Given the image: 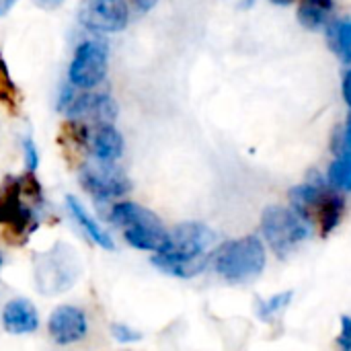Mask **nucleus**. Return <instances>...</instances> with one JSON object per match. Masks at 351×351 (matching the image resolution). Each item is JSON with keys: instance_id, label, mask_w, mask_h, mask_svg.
Segmentation results:
<instances>
[{"instance_id": "nucleus-1", "label": "nucleus", "mask_w": 351, "mask_h": 351, "mask_svg": "<svg viewBox=\"0 0 351 351\" xmlns=\"http://www.w3.org/2000/svg\"><path fill=\"white\" fill-rule=\"evenodd\" d=\"M216 232L204 222H183L169 232L162 253L152 257V265L173 278L189 280L199 276L212 261Z\"/></svg>"}, {"instance_id": "nucleus-2", "label": "nucleus", "mask_w": 351, "mask_h": 351, "mask_svg": "<svg viewBox=\"0 0 351 351\" xmlns=\"http://www.w3.org/2000/svg\"><path fill=\"white\" fill-rule=\"evenodd\" d=\"M43 204V191L33 173L23 177H6L0 185V222L6 224L14 237L27 239L37 230Z\"/></svg>"}, {"instance_id": "nucleus-3", "label": "nucleus", "mask_w": 351, "mask_h": 351, "mask_svg": "<svg viewBox=\"0 0 351 351\" xmlns=\"http://www.w3.org/2000/svg\"><path fill=\"white\" fill-rule=\"evenodd\" d=\"M216 274L228 284H249L257 280L267 263V251L259 237L247 234L243 239L220 245L210 261Z\"/></svg>"}, {"instance_id": "nucleus-4", "label": "nucleus", "mask_w": 351, "mask_h": 351, "mask_svg": "<svg viewBox=\"0 0 351 351\" xmlns=\"http://www.w3.org/2000/svg\"><path fill=\"white\" fill-rule=\"evenodd\" d=\"M290 202V208L308 224L317 222L325 237L339 226L346 212V199L341 191L333 189L329 183L323 181H306L302 185L292 187Z\"/></svg>"}, {"instance_id": "nucleus-5", "label": "nucleus", "mask_w": 351, "mask_h": 351, "mask_svg": "<svg viewBox=\"0 0 351 351\" xmlns=\"http://www.w3.org/2000/svg\"><path fill=\"white\" fill-rule=\"evenodd\" d=\"M109 218L123 230V239L130 247L148 253H162L167 249L169 230L148 208L134 202H119L113 204Z\"/></svg>"}, {"instance_id": "nucleus-6", "label": "nucleus", "mask_w": 351, "mask_h": 351, "mask_svg": "<svg viewBox=\"0 0 351 351\" xmlns=\"http://www.w3.org/2000/svg\"><path fill=\"white\" fill-rule=\"evenodd\" d=\"M82 274L76 251L66 243H56L51 249L37 253L33 259V282L39 294L56 296L70 290Z\"/></svg>"}, {"instance_id": "nucleus-7", "label": "nucleus", "mask_w": 351, "mask_h": 351, "mask_svg": "<svg viewBox=\"0 0 351 351\" xmlns=\"http://www.w3.org/2000/svg\"><path fill=\"white\" fill-rule=\"evenodd\" d=\"M158 0H82L78 21L95 33H121L134 16L154 8Z\"/></svg>"}, {"instance_id": "nucleus-8", "label": "nucleus", "mask_w": 351, "mask_h": 351, "mask_svg": "<svg viewBox=\"0 0 351 351\" xmlns=\"http://www.w3.org/2000/svg\"><path fill=\"white\" fill-rule=\"evenodd\" d=\"M261 234L267 247L286 259L311 237V224L298 216L290 206H269L261 216Z\"/></svg>"}, {"instance_id": "nucleus-9", "label": "nucleus", "mask_w": 351, "mask_h": 351, "mask_svg": "<svg viewBox=\"0 0 351 351\" xmlns=\"http://www.w3.org/2000/svg\"><path fill=\"white\" fill-rule=\"evenodd\" d=\"M60 111L72 121L84 125H103L113 123L117 117V105L109 95L97 93H72L66 90L60 99Z\"/></svg>"}, {"instance_id": "nucleus-10", "label": "nucleus", "mask_w": 351, "mask_h": 351, "mask_svg": "<svg viewBox=\"0 0 351 351\" xmlns=\"http://www.w3.org/2000/svg\"><path fill=\"white\" fill-rule=\"evenodd\" d=\"M78 179L84 191H88L95 199H101V202L117 199L132 189V183L125 171L119 169L115 162L88 160L82 165Z\"/></svg>"}, {"instance_id": "nucleus-11", "label": "nucleus", "mask_w": 351, "mask_h": 351, "mask_svg": "<svg viewBox=\"0 0 351 351\" xmlns=\"http://www.w3.org/2000/svg\"><path fill=\"white\" fill-rule=\"evenodd\" d=\"M107 66H109L107 45L103 41L88 39L76 47L74 60L68 70V78L76 88L88 90L99 82H103V78L107 76Z\"/></svg>"}, {"instance_id": "nucleus-12", "label": "nucleus", "mask_w": 351, "mask_h": 351, "mask_svg": "<svg viewBox=\"0 0 351 351\" xmlns=\"http://www.w3.org/2000/svg\"><path fill=\"white\" fill-rule=\"evenodd\" d=\"M70 130L80 146L93 156V160L101 162H115L123 154V136L115 130L113 123L103 125H84L80 121H72Z\"/></svg>"}, {"instance_id": "nucleus-13", "label": "nucleus", "mask_w": 351, "mask_h": 351, "mask_svg": "<svg viewBox=\"0 0 351 351\" xmlns=\"http://www.w3.org/2000/svg\"><path fill=\"white\" fill-rule=\"evenodd\" d=\"M47 333L53 343L68 348L74 343H80L88 333V321L86 315L72 304L58 306L47 321Z\"/></svg>"}, {"instance_id": "nucleus-14", "label": "nucleus", "mask_w": 351, "mask_h": 351, "mask_svg": "<svg viewBox=\"0 0 351 351\" xmlns=\"http://www.w3.org/2000/svg\"><path fill=\"white\" fill-rule=\"evenodd\" d=\"M2 327L10 335H29L39 327L37 308L27 298H12L4 304Z\"/></svg>"}, {"instance_id": "nucleus-15", "label": "nucleus", "mask_w": 351, "mask_h": 351, "mask_svg": "<svg viewBox=\"0 0 351 351\" xmlns=\"http://www.w3.org/2000/svg\"><path fill=\"white\" fill-rule=\"evenodd\" d=\"M66 206H68L72 218L76 220V224L86 232V237H88L95 245H99L101 249H107V251H113V249H115V243H113V239L109 237V232H105V230L101 228V224L84 210V206H82L74 195H68V197H66Z\"/></svg>"}, {"instance_id": "nucleus-16", "label": "nucleus", "mask_w": 351, "mask_h": 351, "mask_svg": "<svg viewBox=\"0 0 351 351\" xmlns=\"http://www.w3.org/2000/svg\"><path fill=\"white\" fill-rule=\"evenodd\" d=\"M333 8H335L333 0H300L298 21L302 27L311 31H319L321 27H327V23L331 21Z\"/></svg>"}, {"instance_id": "nucleus-17", "label": "nucleus", "mask_w": 351, "mask_h": 351, "mask_svg": "<svg viewBox=\"0 0 351 351\" xmlns=\"http://www.w3.org/2000/svg\"><path fill=\"white\" fill-rule=\"evenodd\" d=\"M327 41L333 53L346 64L351 60V19H333L327 23Z\"/></svg>"}, {"instance_id": "nucleus-18", "label": "nucleus", "mask_w": 351, "mask_h": 351, "mask_svg": "<svg viewBox=\"0 0 351 351\" xmlns=\"http://www.w3.org/2000/svg\"><path fill=\"white\" fill-rule=\"evenodd\" d=\"M327 183L341 191L350 193L351 191V152H339L335 154V160L331 162L327 171Z\"/></svg>"}, {"instance_id": "nucleus-19", "label": "nucleus", "mask_w": 351, "mask_h": 351, "mask_svg": "<svg viewBox=\"0 0 351 351\" xmlns=\"http://www.w3.org/2000/svg\"><path fill=\"white\" fill-rule=\"evenodd\" d=\"M290 300H292V292L276 294L274 298H269V300L261 302V306H259V317H261V319H269V317H271V315H276L278 311L286 308V306L290 304Z\"/></svg>"}, {"instance_id": "nucleus-20", "label": "nucleus", "mask_w": 351, "mask_h": 351, "mask_svg": "<svg viewBox=\"0 0 351 351\" xmlns=\"http://www.w3.org/2000/svg\"><path fill=\"white\" fill-rule=\"evenodd\" d=\"M0 99L2 101H14L16 99V86L10 80V74H8L2 60H0Z\"/></svg>"}, {"instance_id": "nucleus-21", "label": "nucleus", "mask_w": 351, "mask_h": 351, "mask_svg": "<svg viewBox=\"0 0 351 351\" xmlns=\"http://www.w3.org/2000/svg\"><path fill=\"white\" fill-rule=\"evenodd\" d=\"M111 335H113V339L119 341V343H132V341H140V339H142V335H140L138 331H134L132 327L121 325V323L111 325Z\"/></svg>"}, {"instance_id": "nucleus-22", "label": "nucleus", "mask_w": 351, "mask_h": 351, "mask_svg": "<svg viewBox=\"0 0 351 351\" xmlns=\"http://www.w3.org/2000/svg\"><path fill=\"white\" fill-rule=\"evenodd\" d=\"M337 138H339V140H335L333 152H335V154H339V152H351V111L350 115H348L346 125L339 130V136H337Z\"/></svg>"}, {"instance_id": "nucleus-23", "label": "nucleus", "mask_w": 351, "mask_h": 351, "mask_svg": "<svg viewBox=\"0 0 351 351\" xmlns=\"http://www.w3.org/2000/svg\"><path fill=\"white\" fill-rule=\"evenodd\" d=\"M23 150H25V165H27V173H35L37 165H39V154L35 148V142L31 138H25L23 142Z\"/></svg>"}, {"instance_id": "nucleus-24", "label": "nucleus", "mask_w": 351, "mask_h": 351, "mask_svg": "<svg viewBox=\"0 0 351 351\" xmlns=\"http://www.w3.org/2000/svg\"><path fill=\"white\" fill-rule=\"evenodd\" d=\"M337 348L341 351H351V317H341V331L337 337Z\"/></svg>"}, {"instance_id": "nucleus-25", "label": "nucleus", "mask_w": 351, "mask_h": 351, "mask_svg": "<svg viewBox=\"0 0 351 351\" xmlns=\"http://www.w3.org/2000/svg\"><path fill=\"white\" fill-rule=\"evenodd\" d=\"M341 93H343V101L348 103L351 111V60L348 62V68L343 72V80H341Z\"/></svg>"}, {"instance_id": "nucleus-26", "label": "nucleus", "mask_w": 351, "mask_h": 351, "mask_svg": "<svg viewBox=\"0 0 351 351\" xmlns=\"http://www.w3.org/2000/svg\"><path fill=\"white\" fill-rule=\"evenodd\" d=\"M62 2H64V0H35V4L41 6V8H45V10H53V8H58Z\"/></svg>"}, {"instance_id": "nucleus-27", "label": "nucleus", "mask_w": 351, "mask_h": 351, "mask_svg": "<svg viewBox=\"0 0 351 351\" xmlns=\"http://www.w3.org/2000/svg\"><path fill=\"white\" fill-rule=\"evenodd\" d=\"M16 2H19V0H0V16L8 14V12H10V8H12Z\"/></svg>"}, {"instance_id": "nucleus-28", "label": "nucleus", "mask_w": 351, "mask_h": 351, "mask_svg": "<svg viewBox=\"0 0 351 351\" xmlns=\"http://www.w3.org/2000/svg\"><path fill=\"white\" fill-rule=\"evenodd\" d=\"M274 4H278V6H288V4H292V2H296V0H271Z\"/></svg>"}, {"instance_id": "nucleus-29", "label": "nucleus", "mask_w": 351, "mask_h": 351, "mask_svg": "<svg viewBox=\"0 0 351 351\" xmlns=\"http://www.w3.org/2000/svg\"><path fill=\"white\" fill-rule=\"evenodd\" d=\"M239 2H241L245 8H249V6H253V4H255V0H239Z\"/></svg>"}, {"instance_id": "nucleus-30", "label": "nucleus", "mask_w": 351, "mask_h": 351, "mask_svg": "<svg viewBox=\"0 0 351 351\" xmlns=\"http://www.w3.org/2000/svg\"><path fill=\"white\" fill-rule=\"evenodd\" d=\"M2 261H4V259H2V251H0V267H2Z\"/></svg>"}]
</instances>
